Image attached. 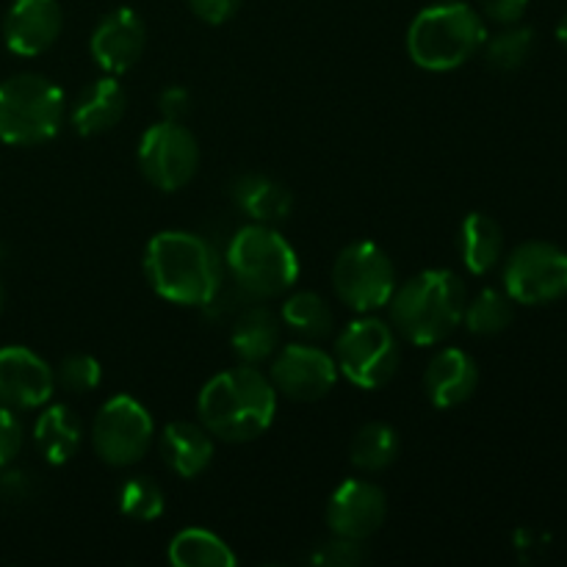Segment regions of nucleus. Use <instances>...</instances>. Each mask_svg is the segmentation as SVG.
Segmentation results:
<instances>
[{"mask_svg": "<svg viewBox=\"0 0 567 567\" xmlns=\"http://www.w3.org/2000/svg\"><path fill=\"white\" fill-rule=\"evenodd\" d=\"M186 3L205 25H225L238 14L244 0H186Z\"/></svg>", "mask_w": 567, "mask_h": 567, "instance_id": "nucleus-33", "label": "nucleus"}, {"mask_svg": "<svg viewBox=\"0 0 567 567\" xmlns=\"http://www.w3.org/2000/svg\"><path fill=\"white\" fill-rule=\"evenodd\" d=\"M144 277L161 299L181 308H208L221 291L225 260L208 238L164 230L144 249Z\"/></svg>", "mask_w": 567, "mask_h": 567, "instance_id": "nucleus-1", "label": "nucleus"}, {"mask_svg": "<svg viewBox=\"0 0 567 567\" xmlns=\"http://www.w3.org/2000/svg\"><path fill=\"white\" fill-rule=\"evenodd\" d=\"M388 518V496L365 480H343L327 502V526L332 535L365 543Z\"/></svg>", "mask_w": 567, "mask_h": 567, "instance_id": "nucleus-13", "label": "nucleus"}, {"mask_svg": "<svg viewBox=\"0 0 567 567\" xmlns=\"http://www.w3.org/2000/svg\"><path fill=\"white\" fill-rule=\"evenodd\" d=\"M166 557L175 567H233L238 563L233 548L216 532L203 529V526H188L177 532L169 540Z\"/></svg>", "mask_w": 567, "mask_h": 567, "instance_id": "nucleus-24", "label": "nucleus"}, {"mask_svg": "<svg viewBox=\"0 0 567 567\" xmlns=\"http://www.w3.org/2000/svg\"><path fill=\"white\" fill-rule=\"evenodd\" d=\"M338 374L360 391H380L396 377L402 363V347L391 324L363 313L336 338Z\"/></svg>", "mask_w": 567, "mask_h": 567, "instance_id": "nucleus-7", "label": "nucleus"}, {"mask_svg": "<svg viewBox=\"0 0 567 567\" xmlns=\"http://www.w3.org/2000/svg\"><path fill=\"white\" fill-rule=\"evenodd\" d=\"M230 347L241 363H266L280 349V319L264 305H252L233 321Z\"/></svg>", "mask_w": 567, "mask_h": 567, "instance_id": "nucleus-22", "label": "nucleus"}, {"mask_svg": "<svg viewBox=\"0 0 567 567\" xmlns=\"http://www.w3.org/2000/svg\"><path fill=\"white\" fill-rule=\"evenodd\" d=\"M127 111V92L114 75H103L89 83L72 103L70 122L81 136H100L120 125Z\"/></svg>", "mask_w": 567, "mask_h": 567, "instance_id": "nucleus-19", "label": "nucleus"}, {"mask_svg": "<svg viewBox=\"0 0 567 567\" xmlns=\"http://www.w3.org/2000/svg\"><path fill=\"white\" fill-rule=\"evenodd\" d=\"M480 388V365L465 349H441L424 371V393L432 408L452 410L468 402Z\"/></svg>", "mask_w": 567, "mask_h": 567, "instance_id": "nucleus-17", "label": "nucleus"}, {"mask_svg": "<svg viewBox=\"0 0 567 567\" xmlns=\"http://www.w3.org/2000/svg\"><path fill=\"white\" fill-rule=\"evenodd\" d=\"M485 61L496 72H515L535 53V31L526 25H502V31L485 39Z\"/></svg>", "mask_w": 567, "mask_h": 567, "instance_id": "nucleus-28", "label": "nucleus"}, {"mask_svg": "<svg viewBox=\"0 0 567 567\" xmlns=\"http://www.w3.org/2000/svg\"><path fill=\"white\" fill-rule=\"evenodd\" d=\"M529 9V0H476V11L496 25H515Z\"/></svg>", "mask_w": 567, "mask_h": 567, "instance_id": "nucleus-34", "label": "nucleus"}, {"mask_svg": "<svg viewBox=\"0 0 567 567\" xmlns=\"http://www.w3.org/2000/svg\"><path fill=\"white\" fill-rule=\"evenodd\" d=\"M230 197L236 208L258 225H280L293 210V194L280 181L260 175V172H247V175L236 177L230 186Z\"/></svg>", "mask_w": 567, "mask_h": 567, "instance_id": "nucleus-20", "label": "nucleus"}, {"mask_svg": "<svg viewBox=\"0 0 567 567\" xmlns=\"http://www.w3.org/2000/svg\"><path fill=\"white\" fill-rule=\"evenodd\" d=\"M64 31V11L59 0H14L6 11V48L20 59L42 55L59 42Z\"/></svg>", "mask_w": 567, "mask_h": 567, "instance_id": "nucleus-16", "label": "nucleus"}, {"mask_svg": "<svg viewBox=\"0 0 567 567\" xmlns=\"http://www.w3.org/2000/svg\"><path fill=\"white\" fill-rule=\"evenodd\" d=\"M31 493H33L31 476L22 474V471L9 468V465L0 468V502H9V504L28 502Z\"/></svg>", "mask_w": 567, "mask_h": 567, "instance_id": "nucleus-36", "label": "nucleus"}, {"mask_svg": "<svg viewBox=\"0 0 567 567\" xmlns=\"http://www.w3.org/2000/svg\"><path fill=\"white\" fill-rule=\"evenodd\" d=\"M3 305H6V288H3V280H0V313H3Z\"/></svg>", "mask_w": 567, "mask_h": 567, "instance_id": "nucleus-38", "label": "nucleus"}, {"mask_svg": "<svg viewBox=\"0 0 567 567\" xmlns=\"http://www.w3.org/2000/svg\"><path fill=\"white\" fill-rule=\"evenodd\" d=\"M515 319V302L507 297V291L498 288H485L474 299L465 302L463 324L471 336L491 338L507 330Z\"/></svg>", "mask_w": 567, "mask_h": 567, "instance_id": "nucleus-27", "label": "nucleus"}, {"mask_svg": "<svg viewBox=\"0 0 567 567\" xmlns=\"http://www.w3.org/2000/svg\"><path fill=\"white\" fill-rule=\"evenodd\" d=\"M487 28L476 6L443 0L421 9L408 28V55L426 72H452L482 50Z\"/></svg>", "mask_w": 567, "mask_h": 567, "instance_id": "nucleus-4", "label": "nucleus"}, {"mask_svg": "<svg viewBox=\"0 0 567 567\" xmlns=\"http://www.w3.org/2000/svg\"><path fill=\"white\" fill-rule=\"evenodd\" d=\"M399 432L385 421H371L354 432L349 443V463L363 474H380L399 460Z\"/></svg>", "mask_w": 567, "mask_h": 567, "instance_id": "nucleus-25", "label": "nucleus"}, {"mask_svg": "<svg viewBox=\"0 0 567 567\" xmlns=\"http://www.w3.org/2000/svg\"><path fill=\"white\" fill-rule=\"evenodd\" d=\"M338 365L330 352L313 343H288L275 352L269 380L277 393L293 402H319L338 382Z\"/></svg>", "mask_w": 567, "mask_h": 567, "instance_id": "nucleus-12", "label": "nucleus"}, {"mask_svg": "<svg viewBox=\"0 0 567 567\" xmlns=\"http://www.w3.org/2000/svg\"><path fill=\"white\" fill-rule=\"evenodd\" d=\"M457 249H460V260H463L465 271L468 275H491L504 258V230L493 216L480 214H468L460 225V236H457Z\"/></svg>", "mask_w": 567, "mask_h": 567, "instance_id": "nucleus-21", "label": "nucleus"}, {"mask_svg": "<svg viewBox=\"0 0 567 567\" xmlns=\"http://www.w3.org/2000/svg\"><path fill=\"white\" fill-rule=\"evenodd\" d=\"M504 291L515 305L540 308L567 297V252L551 241H526L504 260Z\"/></svg>", "mask_w": 567, "mask_h": 567, "instance_id": "nucleus-10", "label": "nucleus"}, {"mask_svg": "<svg viewBox=\"0 0 567 567\" xmlns=\"http://www.w3.org/2000/svg\"><path fill=\"white\" fill-rule=\"evenodd\" d=\"M465 302L468 291L452 269H424L396 286L388 308L396 336L415 347H435L463 324Z\"/></svg>", "mask_w": 567, "mask_h": 567, "instance_id": "nucleus-3", "label": "nucleus"}, {"mask_svg": "<svg viewBox=\"0 0 567 567\" xmlns=\"http://www.w3.org/2000/svg\"><path fill=\"white\" fill-rule=\"evenodd\" d=\"M116 502H120V513L138 524H153L166 509L164 491L150 476H133V480L122 482Z\"/></svg>", "mask_w": 567, "mask_h": 567, "instance_id": "nucleus-29", "label": "nucleus"}, {"mask_svg": "<svg viewBox=\"0 0 567 567\" xmlns=\"http://www.w3.org/2000/svg\"><path fill=\"white\" fill-rule=\"evenodd\" d=\"M22 449V424L14 410L0 404V468L14 463Z\"/></svg>", "mask_w": 567, "mask_h": 567, "instance_id": "nucleus-32", "label": "nucleus"}, {"mask_svg": "<svg viewBox=\"0 0 567 567\" xmlns=\"http://www.w3.org/2000/svg\"><path fill=\"white\" fill-rule=\"evenodd\" d=\"M55 371L28 347L0 349V404L11 410H39L53 399Z\"/></svg>", "mask_w": 567, "mask_h": 567, "instance_id": "nucleus-15", "label": "nucleus"}, {"mask_svg": "<svg viewBox=\"0 0 567 567\" xmlns=\"http://www.w3.org/2000/svg\"><path fill=\"white\" fill-rule=\"evenodd\" d=\"M277 396L269 374L258 365H236L210 377L197 399L199 424L225 443H249L271 430Z\"/></svg>", "mask_w": 567, "mask_h": 567, "instance_id": "nucleus-2", "label": "nucleus"}, {"mask_svg": "<svg viewBox=\"0 0 567 567\" xmlns=\"http://www.w3.org/2000/svg\"><path fill=\"white\" fill-rule=\"evenodd\" d=\"M155 441V421L138 399L111 396L97 410L92 424V446L111 468H131L142 463Z\"/></svg>", "mask_w": 567, "mask_h": 567, "instance_id": "nucleus-9", "label": "nucleus"}, {"mask_svg": "<svg viewBox=\"0 0 567 567\" xmlns=\"http://www.w3.org/2000/svg\"><path fill=\"white\" fill-rule=\"evenodd\" d=\"M55 371V385L64 388L72 396H83V393L97 391L100 382H103V365H100L97 358L86 352L66 354L59 363Z\"/></svg>", "mask_w": 567, "mask_h": 567, "instance_id": "nucleus-30", "label": "nucleus"}, {"mask_svg": "<svg viewBox=\"0 0 567 567\" xmlns=\"http://www.w3.org/2000/svg\"><path fill=\"white\" fill-rule=\"evenodd\" d=\"M225 266L236 286L255 299L286 297L299 280V255L275 225L249 221L230 238Z\"/></svg>", "mask_w": 567, "mask_h": 567, "instance_id": "nucleus-5", "label": "nucleus"}, {"mask_svg": "<svg viewBox=\"0 0 567 567\" xmlns=\"http://www.w3.org/2000/svg\"><path fill=\"white\" fill-rule=\"evenodd\" d=\"M83 441L81 419L66 404H44L33 424V443L50 465H66Z\"/></svg>", "mask_w": 567, "mask_h": 567, "instance_id": "nucleus-23", "label": "nucleus"}, {"mask_svg": "<svg viewBox=\"0 0 567 567\" xmlns=\"http://www.w3.org/2000/svg\"><path fill=\"white\" fill-rule=\"evenodd\" d=\"M214 435L194 421H172L161 432V457L181 480H197L214 463Z\"/></svg>", "mask_w": 567, "mask_h": 567, "instance_id": "nucleus-18", "label": "nucleus"}, {"mask_svg": "<svg viewBox=\"0 0 567 567\" xmlns=\"http://www.w3.org/2000/svg\"><path fill=\"white\" fill-rule=\"evenodd\" d=\"M144 48H147V25L127 6L109 11L89 37V53L105 75H122L133 70L144 55Z\"/></svg>", "mask_w": 567, "mask_h": 567, "instance_id": "nucleus-14", "label": "nucleus"}, {"mask_svg": "<svg viewBox=\"0 0 567 567\" xmlns=\"http://www.w3.org/2000/svg\"><path fill=\"white\" fill-rule=\"evenodd\" d=\"M557 39H559V44H563V48L567 50V14L563 17V20H559V25H557Z\"/></svg>", "mask_w": 567, "mask_h": 567, "instance_id": "nucleus-37", "label": "nucleus"}, {"mask_svg": "<svg viewBox=\"0 0 567 567\" xmlns=\"http://www.w3.org/2000/svg\"><path fill=\"white\" fill-rule=\"evenodd\" d=\"M308 559L319 567H358L369 559V554H365L363 543L360 540L332 535V540L319 543Z\"/></svg>", "mask_w": 567, "mask_h": 567, "instance_id": "nucleus-31", "label": "nucleus"}, {"mask_svg": "<svg viewBox=\"0 0 567 567\" xmlns=\"http://www.w3.org/2000/svg\"><path fill=\"white\" fill-rule=\"evenodd\" d=\"M64 122V92L39 72H17L0 83V142L39 147Z\"/></svg>", "mask_w": 567, "mask_h": 567, "instance_id": "nucleus-6", "label": "nucleus"}, {"mask_svg": "<svg viewBox=\"0 0 567 567\" xmlns=\"http://www.w3.org/2000/svg\"><path fill=\"white\" fill-rule=\"evenodd\" d=\"M396 286V266L374 241L349 244L332 264V291L358 316L388 308Z\"/></svg>", "mask_w": 567, "mask_h": 567, "instance_id": "nucleus-8", "label": "nucleus"}, {"mask_svg": "<svg viewBox=\"0 0 567 567\" xmlns=\"http://www.w3.org/2000/svg\"><path fill=\"white\" fill-rule=\"evenodd\" d=\"M138 169L158 192H181L199 169V142L183 122L161 120L142 133L138 142Z\"/></svg>", "mask_w": 567, "mask_h": 567, "instance_id": "nucleus-11", "label": "nucleus"}, {"mask_svg": "<svg viewBox=\"0 0 567 567\" xmlns=\"http://www.w3.org/2000/svg\"><path fill=\"white\" fill-rule=\"evenodd\" d=\"M158 111L164 120L169 122H183L192 114V94L183 86H166L158 94Z\"/></svg>", "mask_w": 567, "mask_h": 567, "instance_id": "nucleus-35", "label": "nucleus"}, {"mask_svg": "<svg viewBox=\"0 0 567 567\" xmlns=\"http://www.w3.org/2000/svg\"><path fill=\"white\" fill-rule=\"evenodd\" d=\"M280 319L288 330L302 336L305 341H321L332 332L330 305L316 291H288L286 302L280 308Z\"/></svg>", "mask_w": 567, "mask_h": 567, "instance_id": "nucleus-26", "label": "nucleus"}]
</instances>
